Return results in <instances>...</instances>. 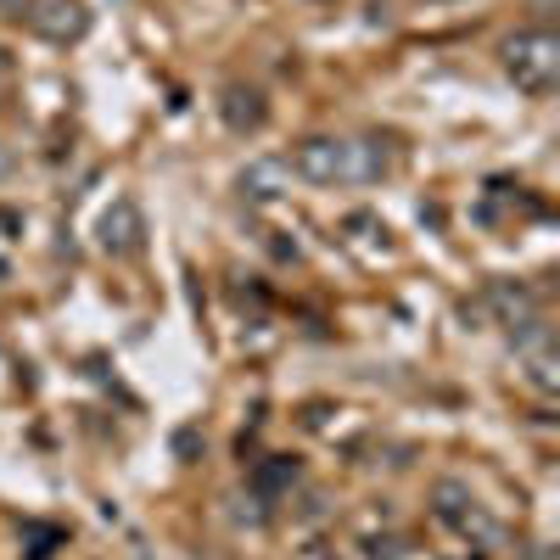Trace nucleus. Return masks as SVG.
I'll return each mask as SVG.
<instances>
[{"mask_svg": "<svg viewBox=\"0 0 560 560\" xmlns=\"http://www.w3.org/2000/svg\"><path fill=\"white\" fill-rule=\"evenodd\" d=\"M504 73L516 90H527V96H549V90L560 84V39L549 28H522L504 39Z\"/></svg>", "mask_w": 560, "mask_h": 560, "instance_id": "obj_1", "label": "nucleus"}, {"mask_svg": "<svg viewBox=\"0 0 560 560\" xmlns=\"http://www.w3.org/2000/svg\"><path fill=\"white\" fill-rule=\"evenodd\" d=\"M432 516H438L448 533L471 538V544H493V538H499V527H493L488 510L477 504V493L465 488V482H454V477H443V482L432 488Z\"/></svg>", "mask_w": 560, "mask_h": 560, "instance_id": "obj_2", "label": "nucleus"}, {"mask_svg": "<svg viewBox=\"0 0 560 560\" xmlns=\"http://www.w3.org/2000/svg\"><path fill=\"white\" fill-rule=\"evenodd\" d=\"M292 174H303L308 185H348V140L342 135H308L292 147Z\"/></svg>", "mask_w": 560, "mask_h": 560, "instance_id": "obj_3", "label": "nucleus"}, {"mask_svg": "<svg viewBox=\"0 0 560 560\" xmlns=\"http://www.w3.org/2000/svg\"><path fill=\"white\" fill-rule=\"evenodd\" d=\"M96 242L107 258H135L140 247H147V213H140L135 197H113L96 219Z\"/></svg>", "mask_w": 560, "mask_h": 560, "instance_id": "obj_4", "label": "nucleus"}, {"mask_svg": "<svg viewBox=\"0 0 560 560\" xmlns=\"http://www.w3.org/2000/svg\"><path fill=\"white\" fill-rule=\"evenodd\" d=\"M39 39H51V45H73L90 34V12H84V0H28V18H23Z\"/></svg>", "mask_w": 560, "mask_h": 560, "instance_id": "obj_5", "label": "nucleus"}, {"mask_svg": "<svg viewBox=\"0 0 560 560\" xmlns=\"http://www.w3.org/2000/svg\"><path fill=\"white\" fill-rule=\"evenodd\" d=\"M219 118H224V129L230 135H258L264 124H269V102H264V90L258 84H224L219 90Z\"/></svg>", "mask_w": 560, "mask_h": 560, "instance_id": "obj_6", "label": "nucleus"}, {"mask_svg": "<svg viewBox=\"0 0 560 560\" xmlns=\"http://www.w3.org/2000/svg\"><path fill=\"white\" fill-rule=\"evenodd\" d=\"M387 174H393L387 140H376V135L348 140V185H370V179H387Z\"/></svg>", "mask_w": 560, "mask_h": 560, "instance_id": "obj_7", "label": "nucleus"}, {"mask_svg": "<svg viewBox=\"0 0 560 560\" xmlns=\"http://www.w3.org/2000/svg\"><path fill=\"white\" fill-rule=\"evenodd\" d=\"M236 185H242L247 202H280V197H287V163H280V158H258V163L242 168Z\"/></svg>", "mask_w": 560, "mask_h": 560, "instance_id": "obj_8", "label": "nucleus"}, {"mask_svg": "<svg viewBox=\"0 0 560 560\" xmlns=\"http://www.w3.org/2000/svg\"><path fill=\"white\" fill-rule=\"evenodd\" d=\"M482 303L499 314V325H510V331H516V319L533 314V292L527 287H510V280H493V287L482 292Z\"/></svg>", "mask_w": 560, "mask_h": 560, "instance_id": "obj_9", "label": "nucleus"}, {"mask_svg": "<svg viewBox=\"0 0 560 560\" xmlns=\"http://www.w3.org/2000/svg\"><path fill=\"white\" fill-rule=\"evenodd\" d=\"M18 544H23V560H51V555L68 544V533L51 527V522H23V527H18Z\"/></svg>", "mask_w": 560, "mask_h": 560, "instance_id": "obj_10", "label": "nucleus"}, {"mask_svg": "<svg viewBox=\"0 0 560 560\" xmlns=\"http://www.w3.org/2000/svg\"><path fill=\"white\" fill-rule=\"evenodd\" d=\"M298 482V459H287V454H269V459H258V471H253V493H287Z\"/></svg>", "mask_w": 560, "mask_h": 560, "instance_id": "obj_11", "label": "nucleus"}, {"mask_svg": "<svg viewBox=\"0 0 560 560\" xmlns=\"http://www.w3.org/2000/svg\"><path fill=\"white\" fill-rule=\"evenodd\" d=\"M387 12H393V7H387V0H370V28H376V23L387 28Z\"/></svg>", "mask_w": 560, "mask_h": 560, "instance_id": "obj_12", "label": "nucleus"}, {"mask_svg": "<svg viewBox=\"0 0 560 560\" xmlns=\"http://www.w3.org/2000/svg\"><path fill=\"white\" fill-rule=\"evenodd\" d=\"M12 68V51H7V45H0V73H7Z\"/></svg>", "mask_w": 560, "mask_h": 560, "instance_id": "obj_13", "label": "nucleus"}, {"mask_svg": "<svg viewBox=\"0 0 560 560\" xmlns=\"http://www.w3.org/2000/svg\"><path fill=\"white\" fill-rule=\"evenodd\" d=\"M308 7H337V0H308Z\"/></svg>", "mask_w": 560, "mask_h": 560, "instance_id": "obj_14", "label": "nucleus"}]
</instances>
